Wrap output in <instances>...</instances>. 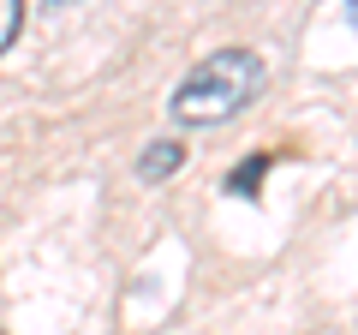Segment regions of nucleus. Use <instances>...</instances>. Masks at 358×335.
Returning <instances> with one entry per match:
<instances>
[{
	"label": "nucleus",
	"mask_w": 358,
	"mask_h": 335,
	"mask_svg": "<svg viewBox=\"0 0 358 335\" xmlns=\"http://www.w3.org/2000/svg\"><path fill=\"white\" fill-rule=\"evenodd\" d=\"M268 84V66L257 48H215L209 60H197L173 90V120L179 126H221L239 108L257 102V90Z\"/></svg>",
	"instance_id": "f257e3e1"
},
{
	"label": "nucleus",
	"mask_w": 358,
	"mask_h": 335,
	"mask_svg": "<svg viewBox=\"0 0 358 335\" xmlns=\"http://www.w3.org/2000/svg\"><path fill=\"white\" fill-rule=\"evenodd\" d=\"M18 30H24V0H0V54L18 42Z\"/></svg>",
	"instance_id": "20e7f679"
},
{
	"label": "nucleus",
	"mask_w": 358,
	"mask_h": 335,
	"mask_svg": "<svg viewBox=\"0 0 358 335\" xmlns=\"http://www.w3.org/2000/svg\"><path fill=\"white\" fill-rule=\"evenodd\" d=\"M263 174H268V156L257 150V156H245V162H239V168L227 174V192H233V198H257V186H263Z\"/></svg>",
	"instance_id": "7ed1b4c3"
},
{
	"label": "nucleus",
	"mask_w": 358,
	"mask_h": 335,
	"mask_svg": "<svg viewBox=\"0 0 358 335\" xmlns=\"http://www.w3.org/2000/svg\"><path fill=\"white\" fill-rule=\"evenodd\" d=\"M179 162H185V144H179V138H155L150 144V150H143L138 156V180H167V174H179Z\"/></svg>",
	"instance_id": "f03ea898"
},
{
	"label": "nucleus",
	"mask_w": 358,
	"mask_h": 335,
	"mask_svg": "<svg viewBox=\"0 0 358 335\" xmlns=\"http://www.w3.org/2000/svg\"><path fill=\"white\" fill-rule=\"evenodd\" d=\"M346 13H352V18H358V0H346Z\"/></svg>",
	"instance_id": "39448f33"
}]
</instances>
